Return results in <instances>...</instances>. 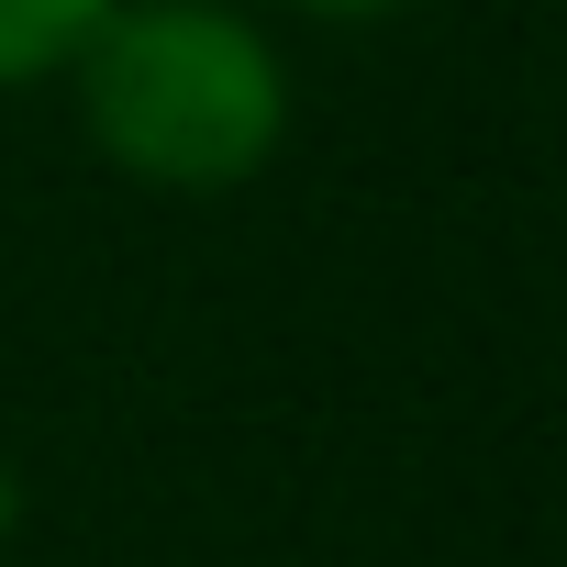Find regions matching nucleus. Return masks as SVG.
Segmentation results:
<instances>
[{
    "label": "nucleus",
    "instance_id": "f257e3e1",
    "mask_svg": "<svg viewBox=\"0 0 567 567\" xmlns=\"http://www.w3.org/2000/svg\"><path fill=\"white\" fill-rule=\"evenodd\" d=\"M90 145L167 200H223L290 145V56L245 0H112L68 56Z\"/></svg>",
    "mask_w": 567,
    "mask_h": 567
},
{
    "label": "nucleus",
    "instance_id": "f03ea898",
    "mask_svg": "<svg viewBox=\"0 0 567 567\" xmlns=\"http://www.w3.org/2000/svg\"><path fill=\"white\" fill-rule=\"evenodd\" d=\"M101 12H112V0H0V90L68 79V56L90 45Z\"/></svg>",
    "mask_w": 567,
    "mask_h": 567
},
{
    "label": "nucleus",
    "instance_id": "7ed1b4c3",
    "mask_svg": "<svg viewBox=\"0 0 567 567\" xmlns=\"http://www.w3.org/2000/svg\"><path fill=\"white\" fill-rule=\"evenodd\" d=\"M267 12H301V23H390L412 0H267Z\"/></svg>",
    "mask_w": 567,
    "mask_h": 567
},
{
    "label": "nucleus",
    "instance_id": "20e7f679",
    "mask_svg": "<svg viewBox=\"0 0 567 567\" xmlns=\"http://www.w3.org/2000/svg\"><path fill=\"white\" fill-rule=\"evenodd\" d=\"M12 512H23V489H12V467H0V534H12Z\"/></svg>",
    "mask_w": 567,
    "mask_h": 567
}]
</instances>
